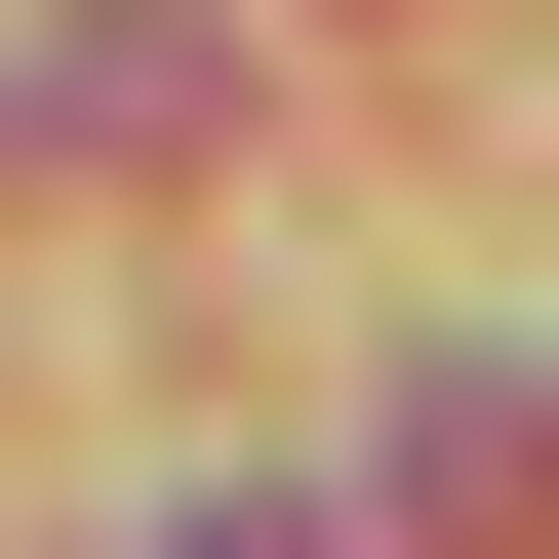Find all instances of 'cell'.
Here are the masks:
<instances>
[{
  "instance_id": "1",
  "label": "cell",
  "mask_w": 559,
  "mask_h": 559,
  "mask_svg": "<svg viewBox=\"0 0 559 559\" xmlns=\"http://www.w3.org/2000/svg\"><path fill=\"white\" fill-rule=\"evenodd\" d=\"M400 520H440V559H520V520H559V400H520V360H440V400H400Z\"/></svg>"
}]
</instances>
